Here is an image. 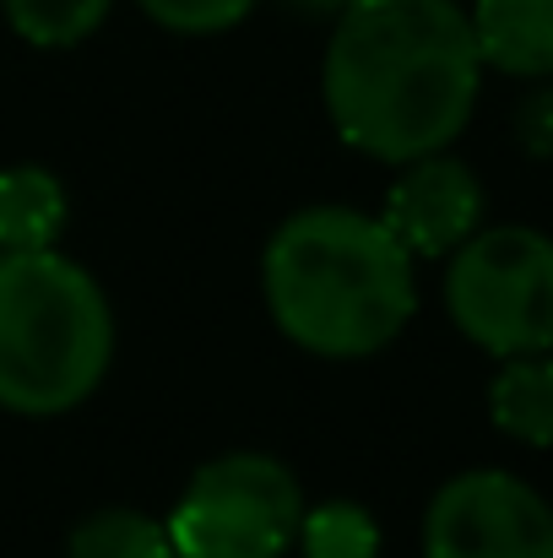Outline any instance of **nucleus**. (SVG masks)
Returning a JSON list of instances; mask_svg holds the SVG:
<instances>
[{
	"mask_svg": "<svg viewBox=\"0 0 553 558\" xmlns=\"http://www.w3.org/2000/svg\"><path fill=\"white\" fill-rule=\"evenodd\" d=\"M65 558H180V554H175V537H169L164 521L109 505V510H93L71 532Z\"/></svg>",
	"mask_w": 553,
	"mask_h": 558,
	"instance_id": "11",
	"label": "nucleus"
},
{
	"mask_svg": "<svg viewBox=\"0 0 553 558\" xmlns=\"http://www.w3.org/2000/svg\"><path fill=\"white\" fill-rule=\"evenodd\" d=\"M158 27H169V33H223V27H233V22H244L250 11H255V0H136Z\"/></svg>",
	"mask_w": 553,
	"mask_h": 558,
	"instance_id": "14",
	"label": "nucleus"
},
{
	"mask_svg": "<svg viewBox=\"0 0 553 558\" xmlns=\"http://www.w3.org/2000/svg\"><path fill=\"white\" fill-rule=\"evenodd\" d=\"M505 369L489 385V412L500 434L549 450L553 445V353H527V359H500Z\"/></svg>",
	"mask_w": 553,
	"mask_h": 558,
	"instance_id": "10",
	"label": "nucleus"
},
{
	"mask_svg": "<svg viewBox=\"0 0 553 558\" xmlns=\"http://www.w3.org/2000/svg\"><path fill=\"white\" fill-rule=\"evenodd\" d=\"M418 260L353 206H304L277 222L261 288L277 331L315 359H374L418 310Z\"/></svg>",
	"mask_w": 553,
	"mask_h": 558,
	"instance_id": "2",
	"label": "nucleus"
},
{
	"mask_svg": "<svg viewBox=\"0 0 553 558\" xmlns=\"http://www.w3.org/2000/svg\"><path fill=\"white\" fill-rule=\"evenodd\" d=\"M380 222L396 233V244L412 260L450 255L483 222V185L461 158H450V147L429 153V158H412V163H401V174L385 190Z\"/></svg>",
	"mask_w": 553,
	"mask_h": 558,
	"instance_id": "7",
	"label": "nucleus"
},
{
	"mask_svg": "<svg viewBox=\"0 0 553 558\" xmlns=\"http://www.w3.org/2000/svg\"><path fill=\"white\" fill-rule=\"evenodd\" d=\"M5 22L22 44L38 49H71L87 33H98V22L109 16L115 0H0Z\"/></svg>",
	"mask_w": 553,
	"mask_h": 558,
	"instance_id": "12",
	"label": "nucleus"
},
{
	"mask_svg": "<svg viewBox=\"0 0 553 558\" xmlns=\"http://www.w3.org/2000/svg\"><path fill=\"white\" fill-rule=\"evenodd\" d=\"M115 359V310L60 250L0 255V407L55 417L82 407Z\"/></svg>",
	"mask_w": 553,
	"mask_h": 558,
	"instance_id": "3",
	"label": "nucleus"
},
{
	"mask_svg": "<svg viewBox=\"0 0 553 558\" xmlns=\"http://www.w3.org/2000/svg\"><path fill=\"white\" fill-rule=\"evenodd\" d=\"M483 87L472 16L456 0H353L321 60L337 136L380 163L445 153Z\"/></svg>",
	"mask_w": 553,
	"mask_h": 558,
	"instance_id": "1",
	"label": "nucleus"
},
{
	"mask_svg": "<svg viewBox=\"0 0 553 558\" xmlns=\"http://www.w3.org/2000/svg\"><path fill=\"white\" fill-rule=\"evenodd\" d=\"M445 310L489 359L553 353V239L527 222L478 228L450 250Z\"/></svg>",
	"mask_w": 553,
	"mask_h": 558,
	"instance_id": "4",
	"label": "nucleus"
},
{
	"mask_svg": "<svg viewBox=\"0 0 553 558\" xmlns=\"http://www.w3.org/2000/svg\"><path fill=\"white\" fill-rule=\"evenodd\" d=\"M304 510V488L277 456L228 450L195 466L164 526L180 558H282Z\"/></svg>",
	"mask_w": 553,
	"mask_h": 558,
	"instance_id": "5",
	"label": "nucleus"
},
{
	"mask_svg": "<svg viewBox=\"0 0 553 558\" xmlns=\"http://www.w3.org/2000/svg\"><path fill=\"white\" fill-rule=\"evenodd\" d=\"M472 38L483 54V71L553 76V0H478L472 11Z\"/></svg>",
	"mask_w": 553,
	"mask_h": 558,
	"instance_id": "8",
	"label": "nucleus"
},
{
	"mask_svg": "<svg viewBox=\"0 0 553 558\" xmlns=\"http://www.w3.org/2000/svg\"><path fill=\"white\" fill-rule=\"evenodd\" d=\"M423 558H553V505L516 472H456L423 510Z\"/></svg>",
	"mask_w": 553,
	"mask_h": 558,
	"instance_id": "6",
	"label": "nucleus"
},
{
	"mask_svg": "<svg viewBox=\"0 0 553 558\" xmlns=\"http://www.w3.org/2000/svg\"><path fill=\"white\" fill-rule=\"evenodd\" d=\"M299 548H304V558H374L380 554V526L364 505L332 499V505L304 510Z\"/></svg>",
	"mask_w": 553,
	"mask_h": 558,
	"instance_id": "13",
	"label": "nucleus"
},
{
	"mask_svg": "<svg viewBox=\"0 0 553 558\" xmlns=\"http://www.w3.org/2000/svg\"><path fill=\"white\" fill-rule=\"evenodd\" d=\"M299 5H310V11H332V16H342L353 0H299Z\"/></svg>",
	"mask_w": 553,
	"mask_h": 558,
	"instance_id": "16",
	"label": "nucleus"
},
{
	"mask_svg": "<svg viewBox=\"0 0 553 558\" xmlns=\"http://www.w3.org/2000/svg\"><path fill=\"white\" fill-rule=\"evenodd\" d=\"M60 228H65V185L49 169L38 163L0 169V255L55 250Z\"/></svg>",
	"mask_w": 553,
	"mask_h": 558,
	"instance_id": "9",
	"label": "nucleus"
},
{
	"mask_svg": "<svg viewBox=\"0 0 553 558\" xmlns=\"http://www.w3.org/2000/svg\"><path fill=\"white\" fill-rule=\"evenodd\" d=\"M516 142L532 158H553V87H538L521 109H516Z\"/></svg>",
	"mask_w": 553,
	"mask_h": 558,
	"instance_id": "15",
	"label": "nucleus"
}]
</instances>
